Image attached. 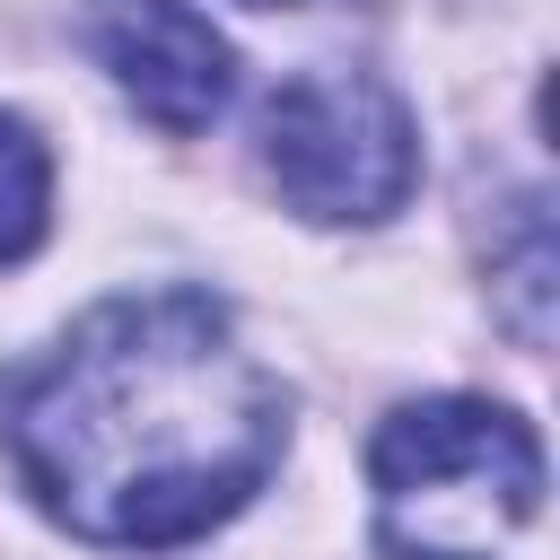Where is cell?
Instances as JSON below:
<instances>
[{"mask_svg": "<svg viewBox=\"0 0 560 560\" xmlns=\"http://www.w3.org/2000/svg\"><path fill=\"white\" fill-rule=\"evenodd\" d=\"M0 455L79 542L175 551L271 481L289 385L236 341L219 298L131 289L0 376Z\"/></svg>", "mask_w": 560, "mask_h": 560, "instance_id": "1", "label": "cell"}, {"mask_svg": "<svg viewBox=\"0 0 560 560\" xmlns=\"http://www.w3.org/2000/svg\"><path fill=\"white\" fill-rule=\"evenodd\" d=\"M385 560H490L542 508V438L481 394H429L368 438Z\"/></svg>", "mask_w": 560, "mask_h": 560, "instance_id": "2", "label": "cell"}, {"mask_svg": "<svg viewBox=\"0 0 560 560\" xmlns=\"http://www.w3.org/2000/svg\"><path fill=\"white\" fill-rule=\"evenodd\" d=\"M262 175L298 219L376 228L420 184L411 105L376 70H298L262 105Z\"/></svg>", "mask_w": 560, "mask_h": 560, "instance_id": "3", "label": "cell"}, {"mask_svg": "<svg viewBox=\"0 0 560 560\" xmlns=\"http://www.w3.org/2000/svg\"><path fill=\"white\" fill-rule=\"evenodd\" d=\"M88 52L122 88V105L158 131H210L236 96V52L228 35L184 9V0H96L88 9Z\"/></svg>", "mask_w": 560, "mask_h": 560, "instance_id": "4", "label": "cell"}, {"mask_svg": "<svg viewBox=\"0 0 560 560\" xmlns=\"http://www.w3.org/2000/svg\"><path fill=\"white\" fill-rule=\"evenodd\" d=\"M551 219H542V201L525 192L516 201V245L508 254H490V298H499V315H508V332L525 341V350H542L551 341Z\"/></svg>", "mask_w": 560, "mask_h": 560, "instance_id": "5", "label": "cell"}, {"mask_svg": "<svg viewBox=\"0 0 560 560\" xmlns=\"http://www.w3.org/2000/svg\"><path fill=\"white\" fill-rule=\"evenodd\" d=\"M52 228V158L35 140V122L0 114V262H26Z\"/></svg>", "mask_w": 560, "mask_h": 560, "instance_id": "6", "label": "cell"}, {"mask_svg": "<svg viewBox=\"0 0 560 560\" xmlns=\"http://www.w3.org/2000/svg\"><path fill=\"white\" fill-rule=\"evenodd\" d=\"M245 9H306V0H245Z\"/></svg>", "mask_w": 560, "mask_h": 560, "instance_id": "7", "label": "cell"}]
</instances>
